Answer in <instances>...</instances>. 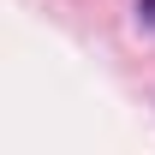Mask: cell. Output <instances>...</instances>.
<instances>
[{
	"mask_svg": "<svg viewBox=\"0 0 155 155\" xmlns=\"http://www.w3.org/2000/svg\"><path fill=\"white\" fill-rule=\"evenodd\" d=\"M137 12H143V18H149V24H155V0H137Z\"/></svg>",
	"mask_w": 155,
	"mask_h": 155,
	"instance_id": "1",
	"label": "cell"
}]
</instances>
